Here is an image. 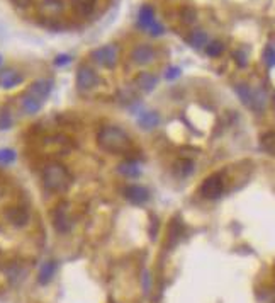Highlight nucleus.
Wrapping results in <instances>:
<instances>
[{
    "instance_id": "obj_1",
    "label": "nucleus",
    "mask_w": 275,
    "mask_h": 303,
    "mask_svg": "<svg viewBox=\"0 0 275 303\" xmlns=\"http://www.w3.org/2000/svg\"><path fill=\"white\" fill-rule=\"evenodd\" d=\"M97 145L109 153H126L131 149V136L121 126H102L97 133Z\"/></svg>"
},
{
    "instance_id": "obj_2",
    "label": "nucleus",
    "mask_w": 275,
    "mask_h": 303,
    "mask_svg": "<svg viewBox=\"0 0 275 303\" xmlns=\"http://www.w3.org/2000/svg\"><path fill=\"white\" fill-rule=\"evenodd\" d=\"M41 181L46 191L49 193H65L72 186V174L59 162H49L41 172Z\"/></svg>"
},
{
    "instance_id": "obj_3",
    "label": "nucleus",
    "mask_w": 275,
    "mask_h": 303,
    "mask_svg": "<svg viewBox=\"0 0 275 303\" xmlns=\"http://www.w3.org/2000/svg\"><path fill=\"white\" fill-rule=\"evenodd\" d=\"M224 191V181L219 174H213L202 182L200 186V195L206 199H217Z\"/></svg>"
},
{
    "instance_id": "obj_4",
    "label": "nucleus",
    "mask_w": 275,
    "mask_h": 303,
    "mask_svg": "<svg viewBox=\"0 0 275 303\" xmlns=\"http://www.w3.org/2000/svg\"><path fill=\"white\" fill-rule=\"evenodd\" d=\"M92 58L105 68H114L118 63V48L114 44H104L92 51Z\"/></svg>"
},
{
    "instance_id": "obj_5",
    "label": "nucleus",
    "mask_w": 275,
    "mask_h": 303,
    "mask_svg": "<svg viewBox=\"0 0 275 303\" xmlns=\"http://www.w3.org/2000/svg\"><path fill=\"white\" fill-rule=\"evenodd\" d=\"M98 86V75L94 68L87 65H82L77 72V87L79 90H92L94 87Z\"/></svg>"
},
{
    "instance_id": "obj_6",
    "label": "nucleus",
    "mask_w": 275,
    "mask_h": 303,
    "mask_svg": "<svg viewBox=\"0 0 275 303\" xmlns=\"http://www.w3.org/2000/svg\"><path fill=\"white\" fill-rule=\"evenodd\" d=\"M5 218L10 225H14V227H24V225H27V221H29V211H27V208L20 206V204H16V206L7 208Z\"/></svg>"
},
{
    "instance_id": "obj_7",
    "label": "nucleus",
    "mask_w": 275,
    "mask_h": 303,
    "mask_svg": "<svg viewBox=\"0 0 275 303\" xmlns=\"http://www.w3.org/2000/svg\"><path fill=\"white\" fill-rule=\"evenodd\" d=\"M122 195H124V198L133 204H144L150 199V191H148L146 188H143V186H138V184L126 186Z\"/></svg>"
},
{
    "instance_id": "obj_8",
    "label": "nucleus",
    "mask_w": 275,
    "mask_h": 303,
    "mask_svg": "<svg viewBox=\"0 0 275 303\" xmlns=\"http://www.w3.org/2000/svg\"><path fill=\"white\" fill-rule=\"evenodd\" d=\"M72 220H70L68 213H66V208H63V204H59L58 208L53 213V227L56 228V232L59 234H68L72 230Z\"/></svg>"
},
{
    "instance_id": "obj_9",
    "label": "nucleus",
    "mask_w": 275,
    "mask_h": 303,
    "mask_svg": "<svg viewBox=\"0 0 275 303\" xmlns=\"http://www.w3.org/2000/svg\"><path fill=\"white\" fill-rule=\"evenodd\" d=\"M51 89H53L51 80L39 79V80H36V82L31 84L29 89H27V94L36 97V99H39L41 102H44L46 99H48L49 94H51Z\"/></svg>"
},
{
    "instance_id": "obj_10",
    "label": "nucleus",
    "mask_w": 275,
    "mask_h": 303,
    "mask_svg": "<svg viewBox=\"0 0 275 303\" xmlns=\"http://www.w3.org/2000/svg\"><path fill=\"white\" fill-rule=\"evenodd\" d=\"M155 50L150 46V44H139V46H136L135 50L131 51V60L133 63H136V65H148V63H151L155 60Z\"/></svg>"
},
{
    "instance_id": "obj_11",
    "label": "nucleus",
    "mask_w": 275,
    "mask_h": 303,
    "mask_svg": "<svg viewBox=\"0 0 275 303\" xmlns=\"http://www.w3.org/2000/svg\"><path fill=\"white\" fill-rule=\"evenodd\" d=\"M22 80H24V75L14 68H7L0 73V87H2V89H14V87H17L19 84H22Z\"/></svg>"
},
{
    "instance_id": "obj_12",
    "label": "nucleus",
    "mask_w": 275,
    "mask_h": 303,
    "mask_svg": "<svg viewBox=\"0 0 275 303\" xmlns=\"http://www.w3.org/2000/svg\"><path fill=\"white\" fill-rule=\"evenodd\" d=\"M155 22H157L155 21V9L150 3H144L139 9V14H138V26L143 31H148Z\"/></svg>"
},
{
    "instance_id": "obj_13",
    "label": "nucleus",
    "mask_w": 275,
    "mask_h": 303,
    "mask_svg": "<svg viewBox=\"0 0 275 303\" xmlns=\"http://www.w3.org/2000/svg\"><path fill=\"white\" fill-rule=\"evenodd\" d=\"M135 84H136L138 89L143 90V92H151V90L157 87L158 79L150 72H139L135 77Z\"/></svg>"
},
{
    "instance_id": "obj_14",
    "label": "nucleus",
    "mask_w": 275,
    "mask_h": 303,
    "mask_svg": "<svg viewBox=\"0 0 275 303\" xmlns=\"http://www.w3.org/2000/svg\"><path fill=\"white\" fill-rule=\"evenodd\" d=\"M95 5H97V0H72L73 12L82 17H89L95 10Z\"/></svg>"
},
{
    "instance_id": "obj_15",
    "label": "nucleus",
    "mask_w": 275,
    "mask_h": 303,
    "mask_svg": "<svg viewBox=\"0 0 275 303\" xmlns=\"http://www.w3.org/2000/svg\"><path fill=\"white\" fill-rule=\"evenodd\" d=\"M44 102H41L39 99H36V97L29 96V94H24L22 99H20V106H22V111L26 112L27 116H33L36 114V112L41 111V108H43Z\"/></svg>"
},
{
    "instance_id": "obj_16",
    "label": "nucleus",
    "mask_w": 275,
    "mask_h": 303,
    "mask_svg": "<svg viewBox=\"0 0 275 303\" xmlns=\"http://www.w3.org/2000/svg\"><path fill=\"white\" fill-rule=\"evenodd\" d=\"M56 269H58V264H56V260H46L43 266H41L39 274H38V283H39V284H48L49 281L53 280V276H55Z\"/></svg>"
},
{
    "instance_id": "obj_17",
    "label": "nucleus",
    "mask_w": 275,
    "mask_h": 303,
    "mask_svg": "<svg viewBox=\"0 0 275 303\" xmlns=\"http://www.w3.org/2000/svg\"><path fill=\"white\" fill-rule=\"evenodd\" d=\"M138 123H139V128L150 131V130L157 128V126L160 125V114H158L157 111H146L139 116Z\"/></svg>"
},
{
    "instance_id": "obj_18",
    "label": "nucleus",
    "mask_w": 275,
    "mask_h": 303,
    "mask_svg": "<svg viewBox=\"0 0 275 303\" xmlns=\"http://www.w3.org/2000/svg\"><path fill=\"white\" fill-rule=\"evenodd\" d=\"M187 41H189V44H190L192 48H196V50H200V48H206V44H207V34L204 33L202 29H194L192 33L189 34Z\"/></svg>"
},
{
    "instance_id": "obj_19",
    "label": "nucleus",
    "mask_w": 275,
    "mask_h": 303,
    "mask_svg": "<svg viewBox=\"0 0 275 303\" xmlns=\"http://www.w3.org/2000/svg\"><path fill=\"white\" fill-rule=\"evenodd\" d=\"M174 172L178 177H187L194 172V162L190 158H178L174 165Z\"/></svg>"
},
{
    "instance_id": "obj_20",
    "label": "nucleus",
    "mask_w": 275,
    "mask_h": 303,
    "mask_svg": "<svg viewBox=\"0 0 275 303\" xmlns=\"http://www.w3.org/2000/svg\"><path fill=\"white\" fill-rule=\"evenodd\" d=\"M265 106H267V92L263 89H253L252 106H250V108H253L255 111L262 112L263 109H265Z\"/></svg>"
},
{
    "instance_id": "obj_21",
    "label": "nucleus",
    "mask_w": 275,
    "mask_h": 303,
    "mask_svg": "<svg viewBox=\"0 0 275 303\" xmlns=\"http://www.w3.org/2000/svg\"><path fill=\"white\" fill-rule=\"evenodd\" d=\"M63 10V3L59 0H43L41 3V12L44 16H58Z\"/></svg>"
},
{
    "instance_id": "obj_22",
    "label": "nucleus",
    "mask_w": 275,
    "mask_h": 303,
    "mask_svg": "<svg viewBox=\"0 0 275 303\" xmlns=\"http://www.w3.org/2000/svg\"><path fill=\"white\" fill-rule=\"evenodd\" d=\"M118 172L121 175H124V177H129V179H135L141 174L139 167H138L135 162H122V164L118 167Z\"/></svg>"
},
{
    "instance_id": "obj_23",
    "label": "nucleus",
    "mask_w": 275,
    "mask_h": 303,
    "mask_svg": "<svg viewBox=\"0 0 275 303\" xmlns=\"http://www.w3.org/2000/svg\"><path fill=\"white\" fill-rule=\"evenodd\" d=\"M260 145L262 149L270 155H275V131H267L260 138Z\"/></svg>"
},
{
    "instance_id": "obj_24",
    "label": "nucleus",
    "mask_w": 275,
    "mask_h": 303,
    "mask_svg": "<svg viewBox=\"0 0 275 303\" xmlns=\"http://www.w3.org/2000/svg\"><path fill=\"white\" fill-rule=\"evenodd\" d=\"M235 90H236V94L239 96V99H241L243 104L252 106V92H253V89H250L246 84H238V86L235 87Z\"/></svg>"
},
{
    "instance_id": "obj_25",
    "label": "nucleus",
    "mask_w": 275,
    "mask_h": 303,
    "mask_svg": "<svg viewBox=\"0 0 275 303\" xmlns=\"http://www.w3.org/2000/svg\"><path fill=\"white\" fill-rule=\"evenodd\" d=\"M223 51H224V44L221 43V41H211V43L206 44V53L211 58H216V56H219Z\"/></svg>"
},
{
    "instance_id": "obj_26",
    "label": "nucleus",
    "mask_w": 275,
    "mask_h": 303,
    "mask_svg": "<svg viewBox=\"0 0 275 303\" xmlns=\"http://www.w3.org/2000/svg\"><path fill=\"white\" fill-rule=\"evenodd\" d=\"M196 17H197V12H196V9H194V7L185 5V7H182V9H180V19H182V22L192 24L194 21H196Z\"/></svg>"
},
{
    "instance_id": "obj_27",
    "label": "nucleus",
    "mask_w": 275,
    "mask_h": 303,
    "mask_svg": "<svg viewBox=\"0 0 275 303\" xmlns=\"http://www.w3.org/2000/svg\"><path fill=\"white\" fill-rule=\"evenodd\" d=\"M263 62L269 68L275 66V48L274 46H267L265 51H263Z\"/></svg>"
},
{
    "instance_id": "obj_28",
    "label": "nucleus",
    "mask_w": 275,
    "mask_h": 303,
    "mask_svg": "<svg viewBox=\"0 0 275 303\" xmlns=\"http://www.w3.org/2000/svg\"><path fill=\"white\" fill-rule=\"evenodd\" d=\"M12 126V118H10V112L7 109H3L0 112V130H9Z\"/></svg>"
},
{
    "instance_id": "obj_29",
    "label": "nucleus",
    "mask_w": 275,
    "mask_h": 303,
    "mask_svg": "<svg viewBox=\"0 0 275 303\" xmlns=\"http://www.w3.org/2000/svg\"><path fill=\"white\" fill-rule=\"evenodd\" d=\"M233 58H235L236 65L241 66V68L248 65V56H246V53L243 50H236L235 53H233Z\"/></svg>"
},
{
    "instance_id": "obj_30",
    "label": "nucleus",
    "mask_w": 275,
    "mask_h": 303,
    "mask_svg": "<svg viewBox=\"0 0 275 303\" xmlns=\"http://www.w3.org/2000/svg\"><path fill=\"white\" fill-rule=\"evenodd\" d=\"M16 160V152L10 149H3L0 150V162L2 164H10V162Z\"/></svg>"
},
{
    "instance_id": "obj_31",
    "label": "nucleus",
    "mask_w": 275,
    "mask_h": 303,
    "mask_svg": "<svg viewBox=\"0 0 275 303\" xmlns=\"http://www.w3.org/2000/svg\"><path fill=\"white\" fill-rule=\"evenodd\" d=\"M148 33H150L151 36H161V34L165 33V27L161 26L160 22H155L153 26H151L150 29H148Z\"/></svg>"
},
{
    "instance_id": "obj_32",
    "label": "nucleus",
    "mask_w": 275,
    "mask_h": 303,
    "mask_svg": "<svg viewBox=\"0 0 275 303\" xmlns=\"http://www.w3.org/2000/svg\"><path fill=\"white\" fill-rule=\"evenodd\" d=\"M72 62V58H70L68 55H59V56H56L55 58V63L58 66H61V65H68V63Z\"/></svg>"
},
{
    "instance_id": "obj_33",
    "label": "nucleus",
    "mask_w": 275,
    "mask_h": 303,
    "mask_svg": "<svg viewBox=\"0 0 275 303\" xmlns=\"http://www.w3.org/2000/svg\"><path fill=\"white\" fill-rule=\"evenodd\" d=\"M180 75V68H177V66H172V68H168V72H167V80H174V79H177V77Z\"/></svg>"
},
{
    "instance_id": "obj_34",
    "label": "nucleus",
    "mask_w": 275,
    "mask_h": 303,
    "mask_svg": "<svg viewBox=\"0 0 275 303\" xmlns=\"http://www.w3.org/2000/svg\"><path fill=\"white\" fill-rule=\"evenodd\" d=\"M12 3L20 7V9H26V7H29L31 3H33V0H12Z\"/></svg>"
},
{
    "instance_id": "obj_35",
    "label": "nucleus",
    "mask_w": 275,
    "mask_h": 303,
    "mask_svg": "<svg viewBox=\"0 0 275 303\" xmlns=\"http://www.w3.org/2000/svg\"><path fill=\"white\" fill-rule=\"evenodd\" d=\"M0 65H2V56H0Z\"/></svg>"
}]
</instances>
